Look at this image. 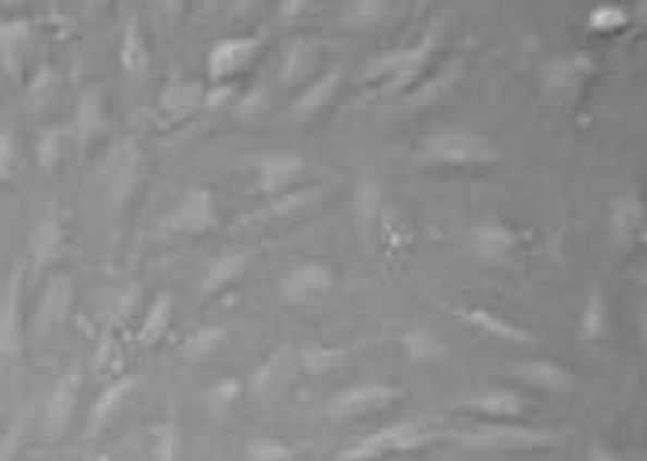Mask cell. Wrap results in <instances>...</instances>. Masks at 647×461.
I'll return each mask as SVG.
<instances>
[{"label": "cell", "mask_w": 647, "mask_h": 461, "mask_svg": "<svg viewBox=\"0 0 647 461\" xmlns=\"http://www.w3.org/2000/svg\"><path fill=\"white\" fill-rule=\"evenodd\" d=\"M64 150H68V128L64 124H49L34 135V161H38L41 173H57Z\"/></svg>", "instance_id": "37"}, {"label": "cell", "mask_w": 647, "mask_h": 461, "mask_svg": "<svg viewBox=\"0 0 647 461\" xmlns=\"http://www.w3.org/2000/svg\"><path fill=\"white\" fill-rule=\"evenodd\" d=\"M27 0H0V8H8V12H15V8H23Z\"/></svg>", "instance_id": "52"}, {"label": "cell", "mask_w": 647, "mask_h": 461, "mask_svg": "<svg viewBox=\"0 0 647 461\" xmlns=\"http://www.w3.org/2000/svg\"><path fill=\"white\" fill-rule=\"evenodd\" d=\"M396 345H401L408 364H442L445 353H450L442 335L430 327H404L401 335H396Z\"/></svg>", "instance_id": "31"}, {"label": "cell", "mask_w": 647, "mask_h": 461, "mask_svg": "<svg viewBox=\"0 0 647 461\" xmlns=\"http://www.w3.org/2000/svg\"><path fill=\"white\" fill-rule=\"evenodd\" d=\"M382 207H386L382 181H378L375 173L359 177L356 192H352V218H356V233H359V241H364V247L378 244V218H382Z\"/></svg>", "instance_id": "24"}, {"label": "cell", "mask_w": 647, "mask_h": 461, "mask_svg": "<svg viewBox=\"0 0 647 461\" xmlns=\"http://www.w3.org/2000/svg\"><path fill=\"white\" fill-rule=\"evenodd\" d=\"M296 353L292 349H273L263 364L255 368V375L247 379V395L263 405H273L292 390V379H296Z\"/></svg>", "instance_id": "17"}, {"label": "cell", "mask_w": 647, "mask_h": 461, "mask_svg": "<svg viewBox=\"0 0 647 461\" xmlns=\"http://www.w3.org/2000/svg\"><path fill=\"white\" fill-rule=\"evenodd\" d=\"M15 439H20V432H12V439H8L4 447H0V461H8V454L15 450Z\"/></svg>", "instance_id": "51"}, {"label": "cell", "mask_w": 647, "mask_h": 461, "mask_svg": "<svg viewBox=\"0 0 647 461\" xmlns=\"http://www.w3.org/2000/svg\"><path fill=\"white\" fill-rule=\"evenodd\" d=\"M229 113L236 117V121H244V124L263 121L266 113H273V87H270V83H255L252 90L236 94V101H232Z\"/></svg>", "instance_id": "38"}, {"label": "cell", "mask_w": 647, "mask_h": 461, "mask_svg": "<svg viewBox=\"0 0 647 461\" xmlns=\"http://www.w3.org/2000/svg\"><path fill=\"white\" fill-rule=\"evenodd\" d=\"M258 53H263V41L247 38V34H232V38H221L218 46L206 53V75H210L213 83H232L236 75H244L247 68L258 61Z\"/></svg>", "instance_id": "15"}, {"label": "cell", "mask_w": 647, "mask_h": 461, "mask_svg": "<svg viewBox=\"0 0 647 461\" xmlns=\"http://www.w3.org/2000/svg\"><path fill=\"white\" fill-rule=\"evenodd\" d=\"M23 293H27V267H15L4 281L0 296V364H15L27 345V312H23Z\"/></svg>", "instance_id": "8"}, {"label": "cell", "mask_w": 647, "mask_h": 461, "mask_svg": "<svg viewBox=\"0 0 647 461\" xmlns=\"http://www.w3.org/2000/svg\"><path fill=\"white\" fill-rule=\"evenodd\" d=\"M252 169H255V192L263 195V199H273V195L292 192V187L304 184V177L310 173L307 158H304V154H296V150L255 154Z\"/></svg>", "instance_id": "12"}, {"label": "cell", "mask_w": 647, "mask_h": 461, "mask_svg": "<svg viewBox=\"0 0 647 461\" xmlns=\"http://www.w3.org/2000/svg\"><path fill=\"white\" fill-rule=\"evenodd\" d=\"M401 398L404 387H396V383H352V387H344L330 398L326 413H330L333 424H349L359 421V416L382 413V409L396 405Z\"/></svg>", "instance_id": "10"}, {"label": "cell", "mask_w": 647, "mask_h": 461, "mask_svg": "<svg viewBox=\"0 0 647 461\" xmlns=\"http://www.w3.org/2000/svg\"><path fill=\"white\" fill-rule=\"evenodd\" d=\"M438 439H445V432L435 428V424L396 421V424H386V428L364 435V439H356L352 447H344L338 461H382L393 454H412V450H423Z\"/></svg>", "instance_id": "4"}, {"label": "cell", "mask_w": 647, "mask_h": 461, "mask_svg": "<svg viewBox=\"0 0 647 461\" xmlns=\"http://www.w3.org/2000/svg\"><path fill=\"white\" fill-rule=\"evenodd\" d=\"M106 124H109L106 90L101 87L80 90V98H75V106H72V139L80 143L83 150L94 147V143L106 135Z\"/></svg>", "instance_id": "23"}, {"label": "cell", "mask_w": 647, "mask_h": 461, "mask_svg": "<svg viewBox=\"0 0 647 461\" xmlns=\"http://www.w3.org/2000/svg\"><path fill=\"white\" fill-rule=\"evenodd\" d=\"M86 8H101V4H109V0H83Z\"/></svg>", "instance_id": "53"}, {"label": "cell", "mask_w": 647, "mask_h": 461, "mask_svg": "<svg viewBox=\"0 0 647 461\" xmlns=\"http://www.w3.org/2000/svg\"><path fill=\"white\" fill-rule=\"evenodd\" d=\"M27 252H30V263H27V267L34 270V278H41L49 267H53V263L64 259V252H68V221H64V215L49 210L46 218L34 221V226H30Z\"/></svg>", "instance_id": "18"}, {"label": "cell", "mask_w": 647, "mask_h": 461, "mask_svg": "<svg viewBox=\"0 0 647 461\" xmlns=\"http://www.w3.org/2000/svg\"><path fill=\"white\" fill-rule=\"evenodd\" d=\"M135 387H139V375H117L113 383H106L101 387V395L94 398L90 405V416H86V432L98 435L101 428H109V421L124 409V401L135 395Z\"/></svg>", "instance_id": "29"}, {"label": "cell", "mask_w": 647, "mask_h": 461, "mask_svg": "<svg viewBox=\"0 0 647 461\" xmlns=\"http://www.w3.org/2000/svg\"><path fill=\"white\" fill-rule=\"evenodd\" d=\"M203 98H206L203 83H184V80L166 83V90H161V98H158L161 121H166V124L187 121V117H195L198 109H203Z\"/></svg>", "instance_id": "30"}, {"label": "cell", "mask_w": 647, "mask_h": 461, "mask_svg": "<svg viewBox=\"0 0 647 461\" xmlns=\"http://www.w3.org/2000/svg\"><path fill=\"white\" fill-rule=\"evenodd\" d=\"M20 169V135L15 128H0V181H12Z\"/></svg>", "instance_id": "45"}, {"label": "cell", "mask_w": 647, "mask_h": 461, "mask_svg": "<svg viewBox=\"0 0 647 461\" xmlns=\"http://www.w3.org/2000/svg\"><path fill=\"white\" fill-rule=\"evenodd\" d=\"M57 80H60V75L53 72V68H38V72H34L30 80L23 83V94H27L30 106H46L49 94L57 90Z\"/></svg>", "instance_id": "44"}, {"label": "cell", "mask_w": 647, "mask_h": 461, "mask_svg": "<svg viewBox=\"0 0 647 461\" xmlns=\"http://www.w3.org/2000/svg\"><path fill=\"white\" fill-rule=\"evenodd\" d=\"M154 461H180V424L172 416L154 428Z\"/></svg>", "instance_id": "43"}, {"label": "cell", "mask_w": 647, "mask_h": 461, "mask_svg": "<svg viewBox=\"0 0 647 461\" xmlns=\"http://www.w3.org/2000/svg\"><path fill=\"white\" fill-rule=\"evenodd\" d=\"M607 229H610V241H614L621 252H633V247H640L644 244V229H647V215H644L640 195H621L614 207H610V215H607Z\"/></svg>", "instance_id": "26"}, {"label": "cell", "mask_w": 647, "mask_h": 461, "mask_svg": "<svg viewBox=\"0 0 647 461\" xmlns=\"http://www.w3.org/2000/svg\"><path fill=\"white\" fill-rule=\"evenodd\" d=\"M341 83H344V72H341V68H330V72L315 75V80H310L307 87H300L296 98L289 101V109H284V121H289V124H307V121H315V117L322 113V109L330 106L333 98H338Z\"/></svg>", "instance_id": "21"}, {"label": "cell", "mask_w": 647, "mask_h": 461, "mask_svg": "<svg viewBox=\"0 0 647 461\" xmlns=\"http://www.w3.org/2000/svg\"><path fill=\"white\" fill-rule=\"evenodd\" d=\"M450 312H453L461 323H468L472 330H479V335H490V338H498V341H509V345H535V335H532V330H524L521 323L505 319V315H498V312H487V307H479V304H461V307L453 304Z\"/></svg>", "instance_id": "25"}, {"label": "cell", "mask_w": 647, "mask_h": 461, "mask_svg": "<svg viewBox=\"0 0 647 461\" xmlns=\"http://www.w3.org/2000/svg\"><path fill=\"white\" fill-rule=\"evenodd\" d=\"M318 64H322V46H318L315 38H307V34H300V38H292L289 46H284V53H281L278 87L281 90L307 87V83L318 75Z\"/></svg>", "instance_id": "20"}, {"label": "cell", "mask_w": 647, "mask_h": 461, "mask_svg": "<svg viewBox=\"0 0 647 461\" xmlns=\"http://www.w3.org/2000/svg\"><path fill=\"white\" fill-rule=\"evenodd\" d=\"M344 361H349V349H341V345H304V349H296V368L304 375H310V379L338 372Z\"/></svg>", "instance_id": "36"}, {"label": "cell", "mask_w": 647, "mask_h": 461, "mask_svg": "<svg viewBox=\"0 0 647 461\" xmlns=\"http://www.w3.org/2000/svg\"><path fill=\"white\" fill-rule=\"evenodd\" d=\"M498 161L495 139L483 132H468V128H445L412 150V166L419 169H487Z\"/></svg>", "instance_id": "1"}, {"label": "cell", "mask_w": 647, "mask_h": 461, "mask_svg": "<svg viewBox=\"0 0 647 461\" xmlns=\"http://www.w3.org/2000/svg\"><path fill=\"white\" fill-rule=\"evenodd\" d=\"M584 461H625V458L614 447H607V442H588V458Z\"/></svg>", "instance_id": "50"}, {"label": "cell", "mask_w": 647, "mask_h": 461, "mask_svg": "<svg viewBox=\"0 0 647 461\" xmlns=\"http://www.w3.org/2000/svg\"><path fill=\"white\" fill-rule=\"evenodd\" d=\"M445 439H453L464 450H487V454H528V450L562 447V435L558 432L521 428L516 421H483L476 428L445 432Z\"/></svg>", "instance_id": "2"}, {"label": "cell", "mask_w": 647, "mask_h": 461, "mask_svg": "<svg viewBox=\"0 0 647 461\" xmlns=\"http://www.w3.org/2000/svg\"><path fill=\"white\" fill-rule=\"evenodd\" d=\"M588 23H591V31H618V27H625L628 23V15H625V8H618V4H599L595 12L588 15Z\"/></svg>", "instance_id": "46"}, {"label": "cell", "mask_w": 647, "mask_h": 461, "mask_svg": "<svg viewBox=\"0 0 647 461\" xmlns=\"http://www.w3.org/2000/svg\"><path fill=\"white\" fill-rule=\"evenodd\" d=\"M521 244H524V233L502 218L476 221V226L468 229L472 259L487 263V267H513L516 255H521Z\"/></svg>", "instance_id": "11"}, {"label": "cell", "mask_w": 647, "mask_h": 461, "mask_svg": "<svg viewBox=\"0 0 647 461\" xmlns=\"http://www.w3.org/2000/svg\"><path fill=\"white\" fill-rule=\"evenodd\" d=\"M172 312H176V301H172V293H158L150 304H146L143 319H139V345L143 349H154L161 338H166L169 323H172Z\"/></svg>", "instance_id": "34"}, {"label": "cell", "mask_w": 647, "mask_h": 461, "mask_svg": "<svg viewBox=\"0 0 647 461\" xmlns=\"http://www.w3.org/2000/svg\"><path fill=\"white\" fill-rule=\"evenodd\" d=\"M221 226L218 195L206 184H195L169 207V215L158 221V236H206Z\"/></svg>", "instance_id": "5"}, {"label": "cell", "mask_w": 647, "mask_h": 461, "mask_svg": "<svg viewBox=\"0 0 647 461\" xmlns=\"http://www.w3.org/2000/svg\"><path fill=\"white\" fill-rule=\"evenodd\" d=\"M252 259H255L252 247H229V252L213 255V259L206 263V270H203V278H198V286H195L198 301H210V296L225 293L232 281H240V278L247 275Z\"/></svg>", "instance_id": "22"}, {"label": "cell", "mask_w": 647, "mask_h": 461, "mask_svg": "<svg viewBox=\"0 0 647 461\" xmlns=\"http://www.w3.org/2000/svg\"><path fill=\"white\" fill-rule=\"evenodd\" d=\"M310 8V0H281V8H278V15H281V23H296L300 15H304Z\"/></svg>", "instance_id": "49"}, {"label": "cell", "mask_w": 647, "mask_h": 461, "mask_svg": "<svg viewBox=\"0 0 647 461\" xmlns=\"http://www.w3.org/2000/svg\"><path fill=\"white\" fill-rule=\"evenodd\" d=\"M456 80H461V64L442 68V72H438V75H423V80L416 83V87L401 94L404 109H423V106H435V101H442L445 94H450V90L456 87Z\"/></svg>", "instance_id": "32"}, {"label": "cell", "mask_w": 647, "mask_h": 461, "mask_svg": "<svg viewBox=\"0 0 647 461\" xmlns=\"http://www.w3.org/2000/svg\"><path fill=\"white\" fill-rule=\"evenodd\" d=\"M244 395H247L244 379H232V375H229V379H218L210 390H206L203 405H206V413H210V416H229L232 409L244 401Z\"/></svg>", "instance_id": "39"}, {"label": "cell", "mask_w": 647, "mask_h": 461, "mask_svg": "<svg viewBox=\"0 0 647 461\" xmlns=\"http://www.w3.org/2000/svg\"><path fill=\"white\" fill-rule=\"evenodd\" d=\"M442 38H445V23L442 20H435L427 31L419 34L412 46H404L401 49V64L393 68V75L386 83H378V94L382 98H401L404 90H412L416 83L427 75V68L430 61L438 57V49H442Z\"/></svg>", "instance_id": "7"}, {"label": "cell", "mask_w": 647, "mask_h": 461, "mask_svg": "<svg viewBox=\"0 0 647 461\" xmlns=\"http://www.w3.org/2000/svg\"><path fill=\"white\" fill-rule=\"evenodd\" d=\"M34 49H38V27L34 20H4L0 23V72L12 83H27V68L34 61Z\"/></svg>", "instance_id": "13"}, {"label": "cell", "mask_w": 647, "mask_h": 461, "mask_svg": "<svg viewBox=\"0 0 647 461\" xmlns=\"http://www.w3.org/2000/svg\"><path fill=\"white\" fill-rule=\"evenodd\" d=\"M236 83H218V90H206L203 98V109H232V101H236Z\"/></svg>", "instance_id": "47"}, {"label": "cell", "mask_w": 647, "mask_h": 461, "mask_svg": "<svg viewBox=\"0 0 647 461\" xmlns=\"http://www.w3.org/2000/svg\"><path fill=\"white\" fill-rule=\"evenodd\" d=\"M610 335V304H607V293H602L599 286H591L588 301L581 307V338L588 341V345H599V341H607Z\"/></svg>", "instance_id": "35"}, {"label": "cell", "mask_w": 647, "mask_h": 461, "mask_svg": "<svg viewBox=\"0 0 647 461\" xmlns=\"http://www.w3.org/2000/svg\"><path fill=\"white\" fill-rule=\"evenodd\" d=\"M513 375L521 383H528L532 390H547V395H573L576 390V372L565 368L558 361H547V356H532V361L513 364Z\"/></svg>", "instance_id": "27"}, {"label": "cell", "mask_w": 647, "mask_h": 461, "mask_svg": "<svg viewBox=\"0 0 647 461\" xmlns=\"http://www.w3.org/2000/svg\"><path fill=\"white\" fill-rule=\"evenodd\" d=\"M80 395H83V372L72 368L68 375H60L57 387L46 398V409H41V432L49 439H60V435L72 432L75 413H80Z\"/></svg>", "instance_id": "16"}, {"label": "cell", "mask_w": 647, "mask_h": 461, "mask_svg": "<svg viewBox=\"0 0 647 461\" xmlns=\"http://www.w3.org/2000/svg\"><path fill=\"white\" fill-rule=\"evenodd\" d=\"M72 307H75V281L68 270H57V275L41 281L38 304H34V315L27 323V338L34 341L57 338L68 327V319H72Z\"/></svg>", "instance_id": "6"}, {"label": "cell", "mask_w": 647, "mask_h": 461, "mask_svg": "<svg viewBox=\"0 0 647 461\" xmlns=\"http://www.w3.org/2000/svg\"><path fill=\"white\" fill-rule=\"evenodd\" d=\"M143 181H146V150H143V143L132 135V139L117 143V147L106 154L101 173H98V184H101V192H106L109 210H113L117 221L127 218V210H132Z\"/></svg>", "instance_id": "3"}, {"label": "cell", "mask_w": 647, "mask_h": 461, "mask_svg": "<svg viewBox=\"0 0 647 461\" xmlns=\"http://www.w3.org/2000/svg\"><path fill=\"white\" fill-rule=\"evenodd\" d=\"M595 72H599V61H595L591 53H584V49H569V53H558L542 64V90H547L550 98L573 106V101L588 90Z\"/></svg>", "instance_id": "9"}, {"label": "cell", "mask_w": 647, "mask_h": 461, "mask_svg": "<svg viewBox=\"0 0 647 461\" xmlns=\"http://www.w3.org/2000/svg\"><path fill=\"white\" fill-rule=\"evenodd\" d=\"M244 461H296V447L273 435H258L244 447Z\"/></svg>", "instance_id": "42"}, {"label": "cell", "mask_w": 647, "mask_h": 461, "mask_svg": "<svg viewBox=\"0 0 647 461\" xmlns=\"http://www.w3.org/2000/svg\"><path fill=\"white\" fill-rule=\"evenodd\" d=\"M154 8H158V15H161V23H166V31H172L180 20H184L187 0H154Z\"/></svg>", "instance_id": "48"}, {"label": "cell", "mask_w": 647, "mask_h": 461, "mask_svg": "<svg viewBox=\"0 0 647 461\" xmlns=\"http://www.w3.org/2000/svg\"><path fill=\"white\" fill-rule=\"evenodd\" d=\"M333 286H338V270H333L330 263H322V259H300V263H292V267L281 275L278 293L289 304H307V301H318V296H326Z\"/></svg>", "instance_id": "14"}, {"label": "cell", "mask_w": 647, "mask_h": 461, "mask_svg": "<svg viewBox=\"0 0 647 461\" xmlns=\"http://www.w3.org/2000/svg\"><path fill=\"white\" fill-rule=\"evenodd\" d=\"M120 68H124L127 80L146 83L150 80V49H146V34H143V20L139 12H127L124 31H120Z\"/></svg>", "instance_id": "28"}, {"label": "cell", "mask_w": 647, "mask_h": 461, "mask_svg": "<svg viewBox=\"0 0 647 461\" xmlns=\"http://www.w3.org/2000/svg\"><path fill=\"white\" fill-rule=\"evenodd\" d=\"M322 195H326L322 187H292V192H284V195H273V199L258 210V218L263 221H284V218L307 215L310 207L322 203Z\"/></svg>", "instance_id": "33"}, {"label": "cell", "mask_w": 647, "mask_h": 461, "mask_svg": "<svg viewBox=\"0 0 647 461\" xmlns=\"http://www.w3.org/2000/svg\"><path fill=\"white\" fill-rule=\"evenodd\" d=\"M221 341H225V330H221V327H198L195 335L184 338V345H180V356H184L187 364L210 361V356L218 353Z\"/></svg>", "instance_id": "40"}, {"label": "cell", "mask_w": 647, "mask_h": 461, "mask_svg": "<svg viewBox=\"0 0 647 461\" xmlns=\"http://www.w3.org/2000/svg\"><path fill=\"white\" fill-rule=\"evenodd\" d=\"M386 12H390V0H349L341 20H344V27H349V31H364V27L382 23Z\"/></svg>", "instance_id": "41"}, {"label": "cell", "mask_w": 647, "mask_h": 461, "mask_svg": "<svg viewBox=\"0 0 647 461\" xmlns=\"http://www.w3.org/2000/svg\"><path fill=\"white\" fill-rule=\"evenodd\" d=\"M456 409L468 416H479V421H521L528 413V398L509 387H487L476 390V395H464L456 401Z\"/></svg>", "instance_id": "19"}]
</instances>
